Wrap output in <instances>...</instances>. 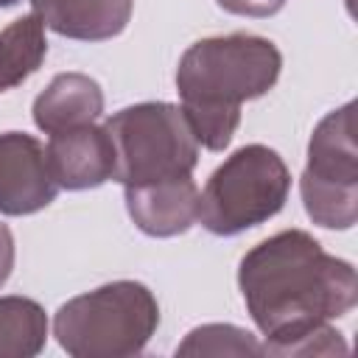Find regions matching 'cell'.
<instances>
[{
    "label": "cell",
    "mask_w": 358,
    "mask_h": 358,
    "mask_svg": "<svg viewBox=\"0 0 358 358\" xmlns=\"http://www.w3.org/2000/svg\"><path fill=\"white\" fill-rule=\"evenodd\" d=\"M238 288L255 327L266 336L263 355L330 319L347 316L358 302L350 260L322 249L305 229H282L252 246L238 266Z\"/></svg>",
    "instance_id": "obj_1"
},
{
    "label": "cell",
    "mask_w": 358,
    "mask_h": 358,
    "mask_svg": "<svg viewBox=\"0 0 358 358\" xmlns=\"http://www.w3.org/2000/svg\"><path fill=\"white\" fill-rule=\"evenodd\" d=\"M352 109L355 103L347 101L327 112L308 140L299 193L308 218L324 229H350L358 221V145Z\"/></svg>",
    "instance_id": "obj_6"
},
{
    "label": "cell",
    "mask_w": 358,
    "mask_h": 358,
    "mask_svg": "<svg viewBox=\"0 0 358 358\" xmlns=\"http://www.w3.org/2000/svg\"><path fill=\"white\" fill-rule=\"evenodd\" d=\"M159 327V302L137 280H115L67 299L53 316V336L73 358H131Z\"/></svg>",
    "instance_id": "obj_3"
},
{
    "label": "cell",
    "mask_w": 358,
    "mask_h": 358,
    "mask_svg": "<svg viewBox=\"0 0 358 358\" xmlns=\"http://www.w3.org/2000/svg\"><path fill=\"white\" fill-rule=\"evenodd\" d=\"M34 14L59 36L103 42L126 31L134 0H31Z\"/></svg>",
    "instance_id": "obj_10"
},
{
    "label": "cell",
    "mask_w": 358,
    "mask_h": 358,
    "mask_svg": "<svg viewBox=\"0 0 358 358\" xmlns=\"http://www.w3.org/2000/svg\"><path fill=\"white\" fill-rule=\"evenodd\" d=\"M115 145V179L123 187L193 176L199 140L182 112L168 101H143L103 123Z\"/></svg>",
    "instance_id": "obj_4"
},
{
    "label": "cell",
    "mask_w": 358,
    "mask_h": 358,
    "mask_svg": "<svg viewBox=\"0 0 358 358\" xmlns=\"http://www.w3.org/2000/svg\"><path fill=\"white\" fill-rule=\"evenodd\" d=\"M20 0H0V8H11V6H17Z\"/></svg>",
    "instance_id": "obj_18"
},
{
    "label": "cell",
    "mask_w": 358,
    "mask_h": 358,
    "mask_svg": "<svg viewBox=\"0 0 358 358\" xmlns=\"http://www.w3.org/2000/svg\"><path fill=\"white\" fill-rule=\"evenodd\" d=\"M282 70L280 48L255 34L193 42L176 67L182 112L207 151H224L241 123L243 101L266 95Z\"/></svg>",
    "instance_id": "obj_2"
},
{
    "label": "cell",
    "mask_w": 358,
    "mask_h": 358,
    "mask_svg": "<svg viewBox=\"0 0 358 358\" xmlns=\"http://www.w3.org/2000/svg\"><path fill=\"white\" fill-rule=\"evenodd\" d=\"M31 115L45 134L95 123L103 115V90L87 73H59L34 98Z\"/></svg>",
    "instance_id": "obj_11"
},
{
    "label": "cell",
    "mask_w": 358,
    "mask_h": 358,
    "mask_svg": "<svg viewBox=\"0 0 358 358\" xmlns=\"http://www.w3.org/2000/svg\"><path fill=\"white\" fill-rule=\"evenodd\" d=\"M48 56V39L42 20L31 11L8 22L0 31V92L20 87L34 76Z\"/></svg>",
    "instance_id": "obj_12"
},
{
    "label": "cell",
    "mask_w": 358,
    "mask_h": 358,
    "mask_svg": "<svg viewBox=\"0 0 358 358\" xmlns=\"http://www.w3.org/2000/svg\"><path fill=\"white\" fill-rule=\"evenodd\" d=\"M224 11L238 14V17H255V20H266L274 17L277 11H282L285 0H215Z\"/></svg>",
    "instance_id": "obj_16"
},
{
    "label": "cell",
    "mask_w": 358,
    "mask_h": 358,
    "mask_svg": "<svg viewBox=\"0 0 358 358\" xmlns=\"http://www.w3.org/2000/svg\"><path fill=\"white\" fill-rule=\"evenodd\" d=\"M126 190V210L134 227L151 238H173L187 232L196 224L199 210V187L193 176L137 185Z\"/></svg>",
    "instance_id": "obj_9"
},
{
    "label": "cell",
    "mask_w": 358,
    "mask_h": 358,
    "mask_svg": "<svg viewBox=\"0 0 358 358\" xmlns=\"http://www.w3.org/2000/svg\"><path fill=\"white\" fill-rule=\"evenodd\" d=\"M347 344L338 330H333L327 322L316 324L313 330L302 333L299 338L288 341L285 347L277 350V355H344Z\"/></svg>",
    "instance_id": "obj_15"
},
{
    "label": "cell",
    "mask_w": 358,
    "mask_h": 358,
    "mask_svg": "<svg viewBox=\"0 0 358 358\" xmlns=\"http://www.w3.org/2000/svg\"><path fill=\"white\" fill-rule=\"evenodd\" d=\"M45 154L62 190H92L115 179V145L103 126L87 123L50 134Z\"/></svg>",
    "instance_id": "obj_8"
},
{
    "label": "cell",
    "mask_w": 358,
    "mask_h": 358,
    "mask_svg": "<svg viewBox=\"0 0 358 358\" xmlns=\"http://www.w3.org/2000/svg\"><path fill=\"white\" fill-rule=\"evenodd\" d=\"M45 341V308L28 296H0V358H34Z\"/></svg>",
    "instance_id": "obj_13"
},
{
    "label": "cell",
    "mask_w": 358,
    "mask_h": 358,
    "mask_svg": "<svg viewBox=\"0 0 358 358\" xmlns=\"http://www.w3.org/2000/svg\"><path fill=\"white\" fill-rule=\"evenodd\" d=\"M59 193L45 145L25 131L0 134V215H31Z\"/></svg>",
    "instance_id": "obj_7"
},
{
    "label": "cell",
    "mask_w": 358,
    "mask_h": 358,
    "mask_svg": "<svg viewBox=\"0 0 358 358\" xmlns=\"http://www.w3.org/2000/svg\"><path fill=\"white\" fill-rule=\"evenodd\" d=\"M288 193L291 171L282 157L263 143H249L210 173L199 193L196 221L221 238L241 235L274 218L288 201Z\"/></svg>",
    "instance_id": "obj_5"
},
{
    "label": "cell",
    "mask_w": 358,
    "mask_h": 358,
    "mask_svg": "<svg viewBox=\"0 0 358 358\" xmlns=\"http://www.w3.org/2000/svg\"><path fill=\"white\" fill-rule=\"evenodd\" d=\"M176 355H263V344L238 324H201L185 336Z\"/></svg>",
    "instance_id": "obj_14"
},
{
    "label": "cell",
    "mask_w": 358,
    "mask_h": 358,
    "mask_svg": "<svg viewBox=\"0 0 358 358\" xmlns=\"http://www.w3.org/2000/svg\"><path fill=\"white\" fill-rule=\"evenodd\" d=\"M11 268H14V235L6 224H0V288L11 277Z\"/></svg>",
    "instance_id": "obj_17"
}]
</instances>
